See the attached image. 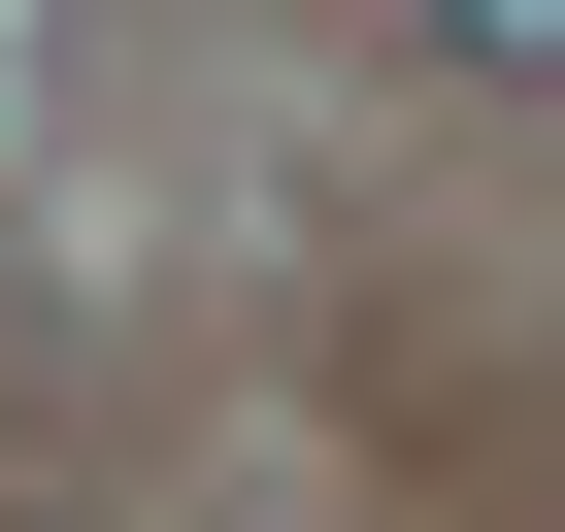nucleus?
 <instances>
[{"label":"nucleus","instance_id":"obj_1","mask_svg":"<svg viewBox=\"0 0 565 532\" xmlns=\"http://www.w3.org/2000/svg\"><path fill=\"white\" fill-rule=\"evenodd\" d=\"M433 34H466V67H532V34H565V0H433Z\"/></svg>","mask_w":565,"mask_h":532}]
</instances>
